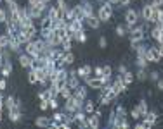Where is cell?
Listing matches in <instances>:
<instances>
[{
    "mask_svg": "<svg viewBox=\"0 0 163 129\" xmlns=\"http://www.w3.org/2000/svg\"><path fill=\"white\" fill-rule=\"evenodd\" d=\"M118 71H120L122 74H125V72H127V67H125V65H120V67H118Z\"/></svg>",
    "mask_w": 163,
    "mask_h": 129,
    "instance_id": "cell-41",
    "label": "cell"
},
{
    "mask_svg": "<svg viewBox=\"0 0 163 129\" xmlns=\"http://www.w3.org/2000/svg\"><path fill=\"white\" fill-rule=\"evenodd\" d=\"M137 77H139V79H146V72H144V71H139Z\"/></svg>",
    "mask_w": 163,
    "mask_h": 129,
    "instance_id": "cell-39",
    "label": "cell"
},
{
    "mask_svg": "<svg viewBox=\"0 0 163 129\" xmlns=\"http://www.w3.org/2000/svg\"><path fill=\"white\" fill-rule=\"evenodd\" d=\"M106 45H108L106 38H101V40H99V47H101V48H106Z\"/></svg>",
    "mask_w": 163,
    "mask_h": 129,
    "instance_id": "cell-38",
    "label": "cell"
},
{
    "mask_svg": "<svg viewBox=\"0 0 163 129\" xmlns=\"http://www.w3.org/2000/svg\"><path fill=\"white\" fill-rule=\"evenodd\" d=\"M36 81H38V71H31V72L28 74V83L35 84Z\"/></svg>",
    "mask_w": 163,
    "mask_h": 129,
    "instance_id": "cell-14",
    "label": "cell"
},
{
    "mask_svg": "<svg viewBox=\"0 0 163 129\" xmlns=\"http://www.w3.org/2000/svg\"><path fill=\"white\" fill-rule=\"evenodd\" d=\"M26 53H30V55H33V57L40 55V50H38V47H36V41H28L26 43Z\"/></svg>",
    "mask_w": 163,
    "mask_h": 129,
    "instance_id": "cell-5",
    "label": "cell"
},
{
    "mask_svg": "<svg viewBox=\"0 0 163 129\" xmlns=\"http://www.w3.org/2000/svg\"><path fill=\"white\" fill-rule=\"evenodd\" d=\"M45 2H49V0H45Z\"/></svg>",
    "mask_w": 163,
    "mask_h": 129,
    "instance_id": "cell-50",
    "label": "cell"
},
{
    "mask_svg": "<svg viewBox=\"0 0 163 129\" xmlns=\"http://www.w3.org/2000/svg\"><path fill=\"white\" fill-rule=\"evenodd\" d=\"M52 19H50V17H44V21H42V29H49V28H50V29H52Z\"/></svg>",
    "mask_w": 163,
    "mask_h": 129,
    "instance_id": "cell-15",
    "label": "cell"
},
{
    "mask_svg": "<svg viewBox=\"0 0 163 129\" xmlns=\"http://www.w3.org/2000/svg\"><path fill=\"white\" fill-rule=\"evenodd\" d=\"M158 90H163V81H161V79L158 81Z\"/></svg>",
    "mask_w": 163,
    "mask_h": 129,
    "instance_id": "cell-45",
    "label": "cell"
},
{
    "mask_svg": "<svg viewBox=\"0 0 163 129\" xmlns=\"http://www.w3.org/2000/svg\"><path fill=\"white\" fill-rule=\"evenodd\" d=\"M161 33H163V29L160 28V26H156L153 31H151V36H153L154 40H160V36H161Z\"/></svg>",
    "mask_w": 163,
    "mask_h": 129,
    "instance_id": "cell-19",
    "label": "cell"
},
{
    "mask_svg": "<svg viewBox=\"0 0 163 129\" xmlns=\"http://www.w3.org/2000/svg\"><path fill=\"white\" fill-rule=\"evenodd\" d=\"M38 2H40V0H28V4H30V5H36Z\"/></svg>",
    "mask_w": 163,
    "mask_h": 129,
    "instance_id": "cell-42",
    "label": "cell"
},
{
    "mask_svg": "<svg viewBox=\"0 0 163 129\" xmlns=\"http://www.w3.org/2000/svg\"><path fill=\"white\" fill-rule=\"evenodd\" d=\"M62 62H64V64H73V62H75V57H73V53H70V52H68L66 55H62Z\"/></svg>",
    "mask_w": 163,
    "mask_h": 129,
    "instance_id": "cell-17",
    "label": "cell"
},
{
    "mask_svg": "<svg viewBox=\"0 0 163 129\" xmlns=\"http://www.w3.org/2000/svg\"><path fill=\"white\" fill-rule=\"evenodd\" d=\"M130 115H132L134 117V119H139V117H141V112H139V108H134V110H132V114H130Z\"/></svg>",
    "mask_w": 163,
    "mask_h": 129,
    "instance_id": "cell-32",
    "label": "cell"
},
{
    "mask_svg": "<svg viewBox=\"0 0 163 129\" xmlns=\"http://www.w3.org/2000/svg\"><path fill=\"white\" fill-rule=\"evenodd\" d=\"M151 79H158V72H151Z\"/></svg>",
    "mask_w": 163,
    "mask_h": 129,
    "instance_id": "cell-43",
    "label": "cell"
},
{
    "mask_svg": "<svg viewBox=\"0 0 163 129\" xmlns=\"http://www.w3.org/2000/svg\"><path fill=\"white\" fill-rule=\"evenodd\" d=\"M19 65H21V67H30V65H31V57L28 55V53L21 55V57H19Z\"/></svg>",
    "mask_w": 163,
    "mask_h": 129,
    "instance_id": "cell-8",
    "label": "cell"
},
{
    "mask_svg": "<svg viewBox=\"0 0 163 129\" xmlns=\"http://www.w3.org/2000/svg\"><path fill=\"white\" fill-rule=\"evenodd\" d=\"M85 112H88V114L94 112V103L92 102H87V105H85Z\"/></svg>",
    "mask_w": 163,
    "mask_h": 129,
    "instance_id": "cell-31",
    "label": "cell"
},
{
    "mask_svg": "<svg viewBox=\"0 0 163 129\" xmlns=\"http://www.w3.org/2000/svg\"><path fill=\"white\" fill-rule=\"evenodd\" d=\"M85 19H87L88 21V26H90V28H99V24H101V19H99V17H94V16H88V17H85Z\"/></svg>",
    "mask_w": 163,
    "mask_h": 129,
    "instance_id": "cell-10",
    "label": "cell"
},
{
    "mask_svg": "<svg viewBox=\"0 0 163 129\" xmlns=\"http://www.w3.org/2000/svg\"><path fill=\"white\" fill-rule=\"evenodd\" d=\"M24 31H26V34H28V38H33V36H35L36 34V28L35 26H30V28H24Z\"/></svg>",
    "mask_w": 163,
    "mask_h": 129,
    "instance_id": "cell-20",
    "label": "cell"
},
{
    "mask_svg": "<svg viewBox=\"0 0 163 129\" xmlns=\"http://www.w3.org/2000/svg\"><path fill=\"white\" fill-rule=\"evenodd\" d=\"M163 4V0H154V4H153V7H160V5Z\"/></svg>",
    "mask_w": 163,
    "mask_h": 129,
    "instance_id": "cell-40",
    "label": "cell"
},
{
    "mask_svg": "<svg viewBox=\"0 0 163 129\" xmlns=\"http://www.w3.org/2000/svg\"><path fill=\"white\" fill-rule=\"evenodd\" d=\"M49 107H52V108H58V102H56V100H54V98H50V100H49Z\"/></svg>",
    "mask_w": 163,
    "mask_h": 129,
    "instance_id": "cell-35",
    "label": "cell"
},
{
    "mask_svg": "<svg viewBox=\"0 0 163 129\" xmlns=\"http://www.w3.org/2000/svg\"><path fill=\"white\" fill-rule=\"evenodd\" d=\"M144 38V33H142L141 28H137V29L132 31V41H137V40H142Z\"/></svg>",
    "mask_w": 163,
    "mask_h": 129,
    "instance_id": "cell-12",
    "label": "cell"
},
{
    "mask_svg": "<svg viewBox=\"0 0 163 129\" xmlns=\"http://www.w3.org/2000/svg\"><path fill=\"white\" fill-rule=\"evenodd\" d=\"M75 38L78 40L80 43H84L85 40H87V36H85V34H84V31H80V33H75Z\"/></svg>",
    "mask_w": 163,
    "mask_h": 129,
    "instance_id": "cell-26",
    "label": "cell"
},
{
    "mask_svg": "<svg viewBox=\"0 0 163 129\" xmlns=\"http://www.w3.org/2000/svg\"><path fill=\"white\" fill-rule=\"evenodd\" d=\"M87 83H88V86L90 88H94V90H99V88H102V86L106 84L104 81H102V77H90V79H87Z\"/></svg>",
    "mask_w": 163,
    "mask_h": 129,
    "instance_id": "cell-3",
    "label": "cell"
},
{
    "mask_svg": "<svg viewBox=\"0 0 163 129\" xmlns=\"http://www.w3.org/2000/svg\"><path fill=\"white\" fill-rule=\"evenodd\" d=\"M5 21H7V16H5L4 9H0V22H5Z\"/></svg>",
    "mask_w": 163,
    "mask_h": 129,
    "instance_id": "cell-33",
    "label": "cell"
},
{
    "mask_svg": "<svg viewBox=\"0 0 163 129\" xmlns=\"http://www.w3.org/2000/svg\"><path fill=\"white\" fill-rule=\"evenodd\" d=\"M9 119L12 120V122H18V120L21 119V114H19L16 108H14V110H9Z\"/></svg>",
    "mask_w": 163,
    "mask_h": 129,
    "instance_id": "cell-13",
    "label": "cell"
},
{
    "mask_svg": "<svg viewBox=\"0 0 163 129\" xmlns=\"http://www.w3.org/2000/svg\"><path fill=\"white\" fill-rule=\"evenodd\" d=\"M38 98L40 100H50V98H54V95H52V90L49 88V90H45V91H42V93H38Z\"/></svg>",
    "mask_w": 163,
    "mask_h": 129,
    "instance_id": "cell-9",
    "label": "cell"
},
{
    "mask_svg": "<svg viewBox=\"0 0 163 129\" xmlns=\"http://www.w3.org/2000/svg\"><path fill=\"white\" fill-rule=\"evenodd\" d=\"M94 74H96L97 77H102V69H101V67H96V71H94Z\"/></svg>",
    "mask_w": 163,
    "mask_h": 129,
    "instance_id": "cell-37",
    "label": "cell"
},
{
    "mask_svg": "<svg viewBox=\"0 0 163 129\" xmlns=\"http://www.w3.org/2000/svg\"><path fill=\"white\" fill-rule=\"evenodd\" d=\"M88 126H92V127H99V120H97V115L92 117V119L88 120Z\"/></svg>",
    "mask_w": 163,
    "mask_h": 129,
    "instance_id": "cell-30",
    "label": "cell"
},
{
    "mask_svg": "<svg viewBox=\"0 0 163 129\" xmlns=\"http://www.w3.org/2000/svg\"><path fill=\"white\" fill-rule=\"evenodd\" d=\"M120 4H122V5H128V4H130V0H120Z\"/></svg>",
    "mask_w": 163,
    "mask_h": 129,
    "instance_id": "cell-44",
    "label": "cell"
},
{
    "mask_svg": "<svg viewBox=\"0 0 163 129\" xmlns=\"http://www.w3.org/2000/svg\"><path fill=\"white\" fill-rule=\"evenodd\" d=\"M151 14H153V5H144V7H142V19H144V21H149Z\"/></svg>",
    "mask_w": 163,
    "mask_h": 129,
    "instance_id": "cell-7",
    "label": "cell"
},
{
    "mask_svg": "<svg viewBox=\"0 0 163 129\" xmlns=\"http://www.w3.org/2000/svg\"><path fill=\"white\" fill-rule=\"evenodd\" d=\"M5 2H7V4H11V2H14V0H5Z\"/></svg>",
    "mask_w": 163,
    "mask_h": 129,
    "instance_id": "cell-47",
    "label": "cell"
},
{
    "mask_svg": "<svg viewBox=\"0 0 163 129\" xmlns=\"http://www.w3.org/2000/svg\"><path fill=\"white\" fill-rule=\"evenodd\" d=\"M125 21H127L128 26H134L137 22V12L132 10V9H128L127 12H125Z\"/></svg>",
    "mask_w": 163,
    "mask_h": 129,
    "instance_id": "cell-4",
    "label": "cell"
},
{
    "mask_svg": "<svg viewBox=\"0 0 163 129\" xmlns=\"http://www.w3.org/2000/svg\"><path fill=\"white\" fill-rule=\"evenodd\" d=\"M122 79H123L125 84H130V83L134 81V76H132V72H128V71H127V72L123 74V77H122Z\"/></svg>",
    "mask_w": 163,
    "mask_h": 129,
    "instance_id": "cell-21",
    "label": "cell"
},
{
    "mask_svg": "<svg viewBox=\"0 0 163 129\" xmlns=\"http://www.w3.org/2000/svg\"><path fill=\"white\" fill-rule=\"evenodd\" d=\"M116 34H118V36H123V34H125V29L122 28V26H118V28H116Z\"/></svg>",
    "mask_w": 163,
    "mask_h": 129,
    "instance_id": "cell-36",
    "label": "cell"
},
{
    "mask_svg": "<svg viewBox=\"0 0 163 129\" xmlns=\"http://www.w3.org/2000/svg\"><path fill=\"white\" fill-rule=\"evenodd\" d=\"M2 48H4V47H2V45H0V53H2Z\"/></svg>",
    "mask_w": 163,
    "mask_h": 129,
    "instance_id": "cell-48",
    "label": "cell"
},
{
    "mask_svg": "<svg viewBox=\"0 0 163 129\" xmlns=\"http://www.w3.org/2000/svg\"><path fill=\"white\" fill-rule=\"evenodd\" d=\"M111 90H113L116 95H118V93H122V91L127 90V84L123 83V79H118V81H116L115 84H113V88H111Z\"/></svg>",
    "mask_w": 163,
    "mask_h": 129,
    "instance_id": "cell-6",
    "label": "cell"
},
{
    "mask_svg": "<svg viewBox=\"0 0 163 129\" xmlns=\"http://www.w3.org/2000/svg\"><path fill=\"white\" fill-rule=\"evenodd\" d=\"M42 38H45V40H50V36H52V29L49 28V29H42Z\"/></svg>",
    "mask_w": 163,
    "mask_h": 129,
    "instance_id": "cell-25",
    "label": "cell"
},
{
    "mask_svg": "<svg viewBox=\"0 0 163 129\" xmlns=\"http://www.w3.org/2000/svg\"><path fill=\"white\" fill-rule=\"evenodd\" d=\"M146 59L149 60V62H160L161 60V55H160V52H158V48H148L146 50Z\"/></svg>",
    "mask_w": 163,
    "mask_h": 129,
    "instance_id": "cell-2",
    "label": "cell"
},
{
    "mask_svg": "<svg viewBox=\"0 0 163 129\" xmlns=\"http://www.w3.org/2000/svg\"><path fill=\"white\" fill-rule=\"evenodd\" d=\"M0 69H2V60H0Z\"/></svg>",
    "mask_w": 163,
    "mask_h": 129,
    "instance_id": "cell-49",
    "label": "cell"
},
{
    "mask_svg": "<svg viewBox=\"0 0 163 129\" xmlns=\"http://www.w3.org/2000/svg\"><path fill=\"white\" fill-rule=\"evenodd\" d=\"M85 95H87V91H85L84 88H80V86H78V88H76V98L82 100V98H85Z\"/></svg>",
    "mask_w": 163,
    "mask_h": 129,
    "instance_id": "cell-24",
    "label": "cell"
},
{
    "mask_svg": "<svg viewBox=\"0 0 163 129\" xmlns=\"http://www.w3.org/2000/svg\"><path fill=\"white\" fill-rule=\"evenodd\" d=\"M9 43H11V36H7V34L0 36V45L2 47H9Z\"/></svg>",
    "mask_w": 163,
    "mask_h": 129,
    "instance_id": "cell-22",
    "label": "cell"
},
{
    "mask_svg": "<svg viewBox=\"0 0 163 129\" xmlns=\"http://www.w3.org/2000/svg\"><path fill=\"white\" fill-rule=\"evenodd\" d=\"M111 2H113V4H118V2H120V0H111Z\"/></svg>",
    "mask_w": 163,
    "mask_h": 129,
    "instance_id": "cell-46",
    "label": "cell"
},
{
    "mask_svg": "<svg viewBox=\"0 0 163 129\" xmlns=\"http://www.w3.org/2000/svg\"><path fill=\"white\" fill-rule=\"evenodd\" d=\"M102 76H104V77H111V67H109V65L102 67Z\"/></svg>",
    "mask_w": 163,
    "mask_h": 129,
    "instance_id": "cell-28",
    "label": "cell"
},
{
    "mask_svg": "<svg viewBox=\"0 0 163 129\" xmlns=\"http://www.w3.org/2000/svg\"><path fill=\"white\" fill-rule=\"evenodd\" d=\"M11 71H12V67H11V64L7 62L5 69H2V76H4V77H9V76H11Z\"/></svg>",
    "mask_w": 163,
    "mask_h": 129,
    "instance_id": "cell-23",
    "label": "cell"
},
{
    "mask_svg": "<svg viewBox=\"0 0 163 129\" xmlns=\"http://www.w3.org/2000/svg\"><path fill=\"white\" fill-rule=\"evenodd\" d=\"M111 14H113V9H111V4H104L101 9H99V14H97V17L101 19V21H109L111 19Z\"/></svg>",
    "mask_w": 163,
    "mask_h": 129,
    "instance_id": "cell-1",
    "label": "cell"
},
{
    "mask_svg": "<svg viewBox=\"0 0 163 129\" xmlns=\"http://www.w3.org/2000/svg\"><path fill=\"white\" fill-rule=\"evenodd\" d=\"M47 107H49L47 100H42V103H40V110H47Z\"/></svg>",
    "mask_w": 163,
    "mask_h": 129,
    "instance_id": "cell-34",
    "label": "cell"
},
{
    "mask_svg": "<svg viewBox=\"0 0 163 129\" xmlns=\"http://www.w3.org/2000/svg\"><path fill=\"white\" fill-rule=\"evenodd\" d=\"M90 72H92V67L90 65H84V67H80L76 71V76H88Z\"/></svg>",
    "mask_w": 163,
    "mask_h": 129,
    "instance_id": "cell-11",
    "label": "cell"
},
{
    "mask_svg": "<svg viewBox=\"0 0 163 129\" xmlns=\"http://www.w3.org/2000/svg\"><path fill=\"white\" fill-rule=\"evenodd\" d=\"M139 112H141V117H144L146 114H148V105H146V102L144 100H141V103H139Z\"/></svg>",
    "mask_w": 163,
    "mask_h": 129,
    "instance_id": "cell-18",
    "label": "cell"
},
{
    "mask_svg": "<svg viewBox=\"0 0 163 129\" xmlns=\"http://www.w3.org/2000/svg\"><path fill=\"white\" fill-rule=\"evenodd\" d=\"M5 107L9 108V110H14V108H16V100H14L12 96H7V100H5Z\"/></svg>",
    "mask_w": 163,
    "mask_h": 129,
    "instance_id": "cell-16",
    "label": "cell"
},
{
    "mask_svg": "<svg viewBox=\"0 0 163 129\" xmlns=\"http://www.w3.org/2000/svg\"><path fill=\"white\" fill-rule=\"evenodd\" d=\"M61 95L64 96V98H70V96H71V91H70V88H68V86H64V88L61 90Z\"/></svg>",
    "mask_w": 163,
    "mask_h": 129,
    "instance_id": "cell-27",
    "label": "cell"
},
{
    "mask_svg": "<svg viewBox=\"0 0 163 129\" xmlns=\"http://www.w3.org/2000/svg\"><path fill=\"white\" fill-rule=\"evenodd\" d=\"M35 124H36V126H50V122H49L47 119H44V117H42V119H36Z\"/></svg>",
    "mask_w": 163,
    "mask_h": 129,
    "instance_id": "cell-29",
    "label": "cell"
}]
</instances>
